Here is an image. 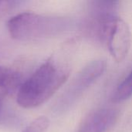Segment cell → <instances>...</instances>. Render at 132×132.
<instances>
[{
    "label": "cell",
    "mask_w": 132,
    "mask_h": 132,
    "mask_svg": "<svg viewBox=\"0 0 132 132\" xmlns=\"http://www.w3.org/2000/svg\"><path fill=\"white\" fill-rule=\"evenodd\" d=\"M70 68L50 58L42 64L18 90L16 101L23 108H34L47 101L67 81Z\"/></svg>",
    "instance_id": "cell-1"
},
{
    "label": "cell",
    "mask_w": 132,
    "mask_h": 132,
    "mask_svg": "<svg viewBox=\"0 0 132 132\" xmlns=\"http://www.w3.org/2000/svg\"><path fill=\"white\" fill-rule=\"evenodd\" d=\"M22 0H0V17L18 5Z\"/></svg>",
    "instance_id": "cell-10"
},
{
    "label": "cell",
    "mask_w": 132,
    "mask_h": 132,
    "mask_svg": "<svg viewBox=\"0 0 132 132\" xmlns=\"http://www.w3.org/2000/svg\"><path fill=\"white\" fill-rule=\"evenodd\" d=\"M90 32L105 44L114 60L122 62L129 52L131 42L128 23L118 16L103 22H93Z\"/></svg>",
    "instance_id": "cell-3"
},
{
    "label": "cell",
    "mask_w": 132,
    "mask_h": 132,
    "mask_svg": "<svg viewBox=\"0 0 132 132\" xmlns=\"http://www.w3.org/2000/svg\"><path fill=\"white\" fill-rule=\"evenodd\" d=\"M132 95V70L116 89L112 101L115 103L125 101Z\"/></svg>",
    "instance_id": "cell-8"
},
{
    "label": "cell",
    "mask_w": 132,
    "mask_h": 132,
    "mask_svg": "<svg viewBox=\"0 0 132 132\" xmlns=\"http://www.w3.org/2000/svg\"><path fill=\"white\" fill-rule=\"evenodd\" d=\"M120 0H88L90 20L102 22L117 17Z\"/></svg>",
    "instance_id": "cell-6"
},
{
    "label": "cell",
    "mask_w": 132,
    "mask_h": 132,
    "mask_svg": "<svg viewBox=\"0 0 132 132\" xmlns=\"http://www.w3.org/2000/svg\"><path fill=\"white\" fill-rule=\"evenodd\" d=\"M22 75L10 68L0 66V88L6 92L19 90L22 84Z\"/></svg>",
    "instance_id": "cell-7"
},
{
    "label": "cell",
    "mask_w": 132,
    "mask_h": 132,
    "mask_svg": "<svg viewBox=\"0 0 132 132\" xmlns=\"http://www.w3.org/2000/svg\"><path fill=\"white\" fill-rule=\"evenodd\" d=\"M119 110L102 108L93 111L80 122L76 132H106L117 122Z\"/></svg>",
    "instance_id": "cell-5"
},
{
    "label": "cell",
    "mask_w": 132,
    "mask_h": 132,
    "mask_svg": "<svg viewBox=\"0 0 132 132\" xmlns=\"http://www.w3.org/2000/svg\"><path fill=\"white\" fill-rule=\"evenodd\" d=\"M71 26V20L64 17L23 12L10 19L7 28L12 39L28 42L56 36Z\"/></svg>",
    "instance_id": "cell-2"
},
{
    "label": "cell",
    "mask_w": 132,
    "mask_h": 132,
    "mask_svg": "<svg viewBox=\"0 0 132 132\" xmlns=\"http://www.w3.org/2000/svg\"><path fill=\"white\" fill-rule=\"evenodd\" d=\"M5 93V92L4 90H2L0 88V99H1V96H2V95H3Z\"/></svg>",
    "instance_id": "cell-11"
},
{
    "label": "cell",
    "mask_w": 132,
    "mask_h": 132,
    "mask_svg": "<svg viewBox=\"0 0 132 132\" xmlns=\"http://www.w3.org/2000/svg\"><path fill=\"white\" fill-rule=\"evenodd\" d=\"M106 69L107 63L103 60H97L87 63L77 74L70 85L64 96L63 104L65 106L73 104L87 89L103 75Z\"/></svg>",
    "instance_id": "cell-4"
},
{
    "label": "cell",
    "mask_w": 132,
    "mask_h": 132,
    "mask_svg": "<svg viewBox=\"0 0 132 132\" xmlns=\"http://www.w3.org/2000/svg\"><path fill=\"white\" fill-rule=\"evenodd\" d=\"M50 125V120L46 116H40L32 121L22 132H45Z\"/></svg>",
    "instance_id": "cell-9"
}]
</instances>
